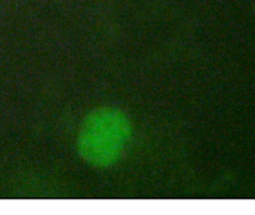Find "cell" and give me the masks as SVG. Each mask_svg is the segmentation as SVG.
<instances>
[{
  "label": "cell",
  "mask_w": 255,
  "mask_h": 215,
  "mask_svg": "<svg viewBox=\"0 0 255 215\" xmlns=\"http://www.w3.org/2000/svg\"><path fill=\"white\" fill-rule=\"evenodd\" d=\"M131 134V126L122 112L100 109L87 117L79 138V151L89 163L106 167L115 163Z\"/></svg>",
  "instance_id": "1"
}]
</instances>
